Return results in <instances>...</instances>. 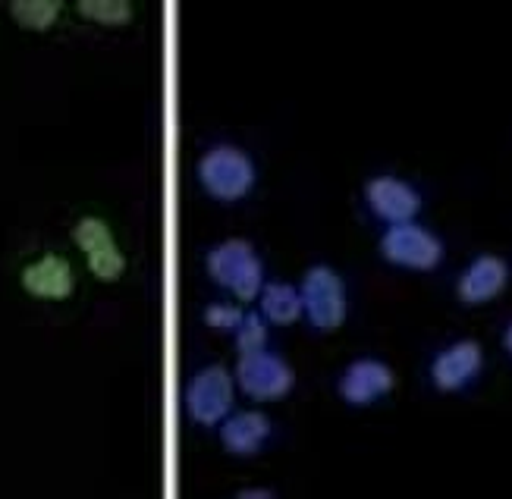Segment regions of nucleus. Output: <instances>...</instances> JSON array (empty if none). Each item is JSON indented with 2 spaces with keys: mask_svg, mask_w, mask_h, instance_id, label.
Masks as SVG:
<instances>
[{
  "mask_svg": "<svg viewBox=\"0 0 512 499\" xmlns=\"http://www.w3.org/2000/svg\"><path fill=\"white\" fill-rule=\"evenodd\" d=\"M233 336H236L239 355L264 349L267 346V317L255 314V311H246V317H242V324H239V330Z\"/></svg>",
  "mask_w": 512,
  "mask_h": 499,
  "instance_id": "nucleus-17",
  "label": "nucleus"
},
{
  "mask_svg": "<svg viewBox=\"0 0 512 499\" xmlns=\"http://www.w3.org/2000/svg\"><path fill=\"white\" fill-rule=\"evenodd\" d=\"M484 374V346L478 339H453L428 365V380L437 393H465Z\"/></svg>",
  "mask_w": 512,
  "mask_h": 499,
  "instance_id": "nucleus-5",
  "label": "nucleus"
},
{
  "mask_svg": "<svg viewBox=\"0 0 512 499\" xmlns=\"http://www.w3.org/2000/svg\"><path fill=\"white\" fill-rule=\"evenodd\" d=\"M500 343H503V352H506V355L512 358V321H509V324L503 327V336H500Z\"/></svg>",
  "mask_w": 512,
  "mask_h": 499,
  "instance_id": "nucleus-19",
  "label": "nucleus"
},
{
  "mask_svg": "<svg viewBox=\"0 0 512 499\" xmlns=\"http://www.w3.org/2000/svg\"><path fill=\"white\" fill-rule=\"evenodd\" d=\"M258 302H261V314L277 327H289L302 317V296L289 283H264Z\"/></svg>",
  "mask_w": 512,
  "mask_h": 499,
  "instance_id": "nucleus-14",
  "label": "nucleus"
},
{
  "mask_svg": "<svg viewBox=\"0 0 512 499\" xmlns=\"http://www.w3.org/2000/svg\"><path fill=\"white\" fill-rule=\"evenodd\" d=\"M509 286V264L500 255H478L462 267L456 277V299L465 308H481L494 302L500 292Z\"/></svg>",
  "mask_w": 512,
  "mask_h": 499,
  "instance_id": "nucleus-11",
  "label": "nucleus"
},
{
  "mask_svg": "<svg viewBox=\"0 0 512 499\" xmlns=\"http://www.w3.org/2000/svg\"><path fill=\"white\" fill-rule=\"evenodd\" d=\"M205 324L211 327V330H217V333H236L239 330V324H242V317H246V311L242 308H236V305H208L205 308Z\"/></svg>",
  "mask_w": 512,
  "mask_h": 499,
  "instance_id": "nucleus-18",
  "label": "nucleus"
},
{
  "mask_svg": "<svg viewBox=\"0 0 512 499\" xmlns=\"http://www.w3.org/2000/svg\"><path fill=\"white\" fill-rule=\"evenodd\" d=\"M205 270L217 286L230 289L239 302L258 299L264 289V264L255 245L246 239H224L214 245L205 258Z\"/></svg>",
  "mask_w": 512,
  "mask_h": 499,
  "instance_id": "nucleus-3",
  "label": "nucleus"
},
{
  "mask_svg": "<svg viewBox=\"0 0 512 499\" xmlns=\"http://www.w3.org/2000/svg\"><path fill=\"white\" fill-rule=\"evenodd\" d=\"M60 13H63L60 0H16V4H10V16L26 32H48L60 19Z\"/></svg>",
  "mask_w": 512,
  "mask_h": 499,
  "instance_id": "nucleus-15",
  "label": "nucleus"
},
{
  "mask_svg": "<svg viewBox=\"0 0 512 499\" xmlns=\"http://www.w3.org/2000/svg\"><path fill=\"white\" fill-rule=\"evenodd\" d=\"M242 496H274V490H242Z\"/></svg>",
  "mask_w": 512,
  "mask_h": 499,
  "instance_id": "nucleus-20",
  "label": "nucleus"
},
{
  "mask_svg": "<svg viewBox=\"0 0 512 499\" xmlns=\"http://www.w3.org/2000/svg\"><path fill=\"white\" fill-rule=\"evenodd\" d=\"M236 383L242 393L258 399V402H271L283 399L286 393H293L296 387V371L286 365V361L267 349L258 352H242L236 361Z\"/></svg>",
  "mask_w": 512,
  "mask_h": 499,
  "instance_id": "nucleus-7",
  "label": "nucleus"
},
{
  "mask_svg": "<svg viewBox=\"0 0 512 499\" xmlns=\"http://www.w3.org/2000/svg\"><path fill=\"white\" fill-rule=\"evenodd\" d=\"M186 408L192 421H198L202 427L220 424L233 408V374L220 365L202 368L186 390Z\"/></svg>",
  "mask_w": 512,
  "mask_h": 499,
  "instance_id": "nucleus-9",
  "label": "nucleus"
},
{
  "mask_svg": "<svg viewBox=\"0 0 512 499\" xmlns=\"http://www.w3.org/2000/svg\"><path fill=\"white\" fill-rule=\"evenodd\" d=\"M274 424L264 412H236L220 421V443L236 459H252L271 440Z\"/></svg>",
  "mask_w": 512,
  "mask_h": 499,
  "instance_id": "nucleus-13",
  "label": "nucleus"
},
{
  "mask_svg": "<svg viewBox=\"0 0 512 499\" xmlns=\"http://www.w3.org/2000/svg\"><path fill=\"white\" fill-rule=\"evenodd\" d=\"M362 195H365V208L371 211V217L381 220L384 226L409 223L425 208V195L418 192V186H412L403 176H390V173L371 176Z\"/></svg>",
  "mask_w": 512,
  "mask_h": 499,
  "instance_id": "nucleus-8",
  "label": "nucleus"
},
{
  "mask_svg": "<svg viewBox=\"0 0 512 499\" xmlns=\"http://www.w3.org/2000/svg\"><path fill=\"white\" fill-rule=\"evenodd\" d=\"M19 286L26 296L41 299V302H63L73 296L76 289V274L73 264L66 261L63 255H41L38 261L26 264L19 270Z\"/></svg>",
  "mask_w": 512,
  "mask_h": 499,
  "instance_id": "nucleus-12",
  "label": "nucleus"
},
{
  "mask_svg": "<svg viewBox=\"0 0 512 499\" xmlns=\"http://www.w3.org/2000/svg\"><path fill=\"white\" fill-rule=\"evenodd\" d=\"M73 242L82 252L92 277L101 283H117L126 274V255L114 239V230L104 217H79L73 226Z\"/></svg>",
  "mask_w": 512,
  "mask_h": 499,
  "instance_id": "nucleus-6",
  "label": "nucleus"
},
{
  "mask_svg": "<svg viewBox=\"0 0 512 499\" xmlns=\"http://www.w3.org/2000/svg\"><path fill=\"white\" fill-rule=\"evenodd\" d=\"M396 387V374L381 358H355L343 368L337 393L349 408H368L390 396Z\"/></svg>",
  "mask_w": 512,
  "mask_h": 499,
  "instance_id": "nucleus-10",
  "label": "nucleus"
},
{
  "mask_svg": "<svg viewBox=\"0 0 512 499\" xmlns=\"http://www.w3.org/2000/svg\"><path fill=\"white\" fill-rule=\"evenodd\" d=\"M377 252L396 270H412V274H431L447 258V242L434 230L421 226L418 220L387 226L377 239Z\"/></svg>",
  "mask_w": 512,
  "mask_h": 499,
  "instance_id": "nucleus-2",
  "label": "nucleus"
},
{
  "mask_svg": "<svg viewBox=\"0 0 512 499\" xmlns=\"http://www.w3.org/2000/svg\"><path fill=\"white\" fill-rule=\"evenodd\" d=\"M76 13L98 22V26L117 29V26H126L136 10H132V4H126V0H79Z\"/></svg>",
  "mask_w": 512,
  "mask_h": 499,
  "instance_id": "nucleus-16",
  "label": "nucleus"
},
{
  "mask_svg": "<svg viewBox=\"0 0 512 499\" xmlns=\"http://www.w3.org/2000/svg\"><path fill=\"white\" fill-rule=\"evenodd\" d=\"M302 314L315 333H337L346 321V283L330 264H311L299 286Z\"/></svg>",
  "mask_w": 512,
  "mask_h": 499,
  "instance_id": "nucleus-4",
  "label": "nucleus"
},
{
  "mask_svg": "<svg viewBox=\"0 0 512 499\" xmlns=\"http://www.w3.org/2000/svg\"><path fill=\"white\" fill-rule=\"evenodd\" d=\"M195 176L214 201H224V204L242 201L258 183V170L252 164V157L236 145L208 148L198 157Z\"/></svg>",
  "mask_w": 512,
  "mask_h": 499,
  "instance_id": "nucleus-1",
  "label": "nucleus"
}]
</instances>
